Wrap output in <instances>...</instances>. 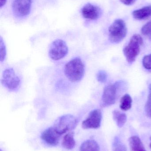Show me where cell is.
Here are the masks:
<instances>
[{
    "instance_id": "obj_1",
    "label": "cell",
    "mask_w": 151,
    "mask_h": 151,
    "mask_svg": "<svg viewBox=\"0 0 151 151\" xmlns=\"http://www.w3.org/2000/svg\"><path fill=\"white\" fill-rule=\"evenodd\" d=\"M64 73L66 78L72 82L82 80L85 73V65L79 57L75 58L65 65Z\"/></svg>"
},
{
    "instance_id": "obj_2",
    "label": "cell",
    "mask_w": 151,
    "mask_h": 151,
    "mask_svg": "<svg viewBox=\"0 0 151 151\" xmlns=\"http://www.w3.org/2000/svg\"><path fill=\"white\" fill-rule=\"evenodd\" d=\"M143 44V40L139 35H133L128 44L123 49V53L129 63H132L135 61L141 50V47Z\"/></svg>"
},
{
    "instance_id": "obj_3",
    "label": "cell",
    "mask_w": 151,
    "mask_h": 151,
    "mask_svg": "<svg viewBox=\"0 0 151 151\" xmlns=\"http://www.w3.org/2000/svg\"><path fill=\"white\" fill-rule=\"evenodd\" d=\"M127 32L125 22L122 19H117L109 27V40L112 43H119L126 36Z\"/></svg>"
},
{
    "instance_id": "obj_4",
    "label": "cell",
    "mask_w": 151,
    "mask_h": 151,
    "mask_svg": "<svg viewBox=\"0 0 151 151\" xmlns=\"http://www.w3.org/2000/svg\"><path fill=\"white\" fill-rule=\"evenodd\" d=\"M78 122V120L73 115L66 114L59 117L56 120L53 127L61 135L74 129Z\"/></svg>"
},
{
    "instance_id": "obj_5",
    "label": "cell",
    "mask_w": 151,
    "mask_h": 151,
    "mask_svg": "<svg viewBox=\"0 0 151 151\" xmlns=\"http://www.w3.org/2000/svg\"><path fill=\"white\" fill-rule=\"evenodd\" d=\"M68 52V48L65 42L58 39L53 41L51 44L49 56L52 60L58 61L64 58Z\"/></svg>"
},
{
    "instance_id": "obj_6",
    "label": "cell",
    "mask_w": 151,
    "mask_h": 151,
    "mask_svg": "<svg viewBox=\"0 0 151 151\" xmlns=\"http://www.w3.org/2000/svg\"><path fill=\"white\" fill-rule=\"evenodd\" d=\"M1 82L8 89L14 91L20 87V80L12 68H8L3 73Z\"/></svg>"
},
{
    "instance_id": "obj_7",
    "label": "cell",
    "mask_w": 151,
    "mask_h": 151,
    "mask_svg": "<svg viewBox=\"0 0 151 151\" xmlns=\"http://www.w3.org/2000/svg\"><path fill=\"white\" fill-rule=\"evenodd\" d=\"M118 83L110 84L105 87L102 98V106L107 107L114 104L116 102Z\"/></svg>"
},
{
    "instance_id": "obj_8",
    "label": "cell",
    "mask_w": 151,
    "mask_h": 151,
    "mask_svg": "<svg viewBox=\"0 0 151 151\" xmlns=\"http://www.w3.org/2000/svg\"><path fill=\"white\" fill-rule=\"evenodd\" d=\"M31 0H14L12 4L13 14L17 17L27 16L31 10Z\"/></svg>"
},
{
    "instance_id": "obj_9",
    "label": "cell",
    "mask_w": 151,
    "mask_h": 151,
    "mask_svg": "<svg viewBox=\"0 0 151 151\" xmlns=\"http://www.w3.org/2000/svg\"><path fill=\"white\" fill-rule=\"evenodd\" d=\"M102 119L101 111L98 109L93 110L90 113L87 118L83 121L82 127L84 129L98 128L101 126Z\"/></svg>"
},
{
    "instance_id": "obj_10",
    "label": "cell",
    "mask_w": 151,
    "mask_h": 151,
    "mask_svg": "<svg viewBox=\"0 0 151 151\" xmlns=\"http://www.w3.org/2000/svg\"><path fill=\"white\" fill-rule=\"evenodd\" d=\"M61 135L57 133L53 127L49 128L44 130L41 135V138L46 143L51 146L58 144Z\"/></svg>"
},
{
    "instance_id": "obj_11",
    "label": "cell",
    "mask_w": 151,
    "mask_h": 151,
    "mask_svg": "<svg viewBox=\"0 0 151 151\" xmlns=\"http://www.w3.org/2000/svg\"><path fill=\"white\" fill-rule=\"evenodd\" d=\"M82 13L85 18L90 20H96L101 15V10L98 6L88 3L82 8Z\"/></svg>"
},
{
    "instance_id": "obj_12",
    "label": "cell",
    "mask_w": 151,
    "mask_h": 151,
    "mask_svg": "<svg viewBox=\"0 0 151 151\" xmlns=\"http://www.w3.org/2000/svg\"><path fill=\"white\" fill-rule=\"evenodd\" d=\"M133 17L137 20H143L151 17V5L145 6L133 12Z\"/></svg>"
},
{
    "instance_id": "obj_13",
    "label": "cell",
    "mask_w": 151,
    "mask_h": 151,
    "mask_svg": "<svg viewBox=\"0 0 151 151\" xmlns=\"http://www.w3.org/2000/svg\"><path fill=\"white\" fill-rule=\"evenodd\" d=\"M129 143L131 151H146L141 139L137 136L130 137Z\"/></svg>"
},
{
    "instance_id": "obj_14",
    "label": "cell",
    "mask_w": 151,
    "mask_h": 151,
    "mask_svg": "<svg viewBox=\"0 0 151 151\" xmlns=\"http://www.w3.org/2000/svg\"><path fill=\"white\" fill-rule=\"evenodd\" d=\"M62 146L67 150H72L75 146V142L74 138V133L70 132L66 134L63 138Z\"/></svg>"
},
{
    "instance_id": "obj_15",
    "label": "cell",
    "mask_w": 151,
    "mask_h": 151,
    "mask_svg": "<svg viewBox=\"0 0 151 151\" xmlns=\"http://www.w3.org/2000/svg\"><path fill=\"white\" fill-rule=\"evenodd\" d=\"M80 151H100L99 145L94 140H87L81 145Z\"/></svg>"
},
{
    "instance_id": "obj_16",
    "label": "cell",
    "mask_w": 151,
    "mask_h": 151,
    "mask_svg": "<svg viewBox=\"0 0 151 151\" xmlns=\"http://www.w3.org/2000/svg\"><path fill=\"white\" fill-rule=\"evenodd\" d=\"M132 99L130 95L125 94L121 97L120 100V107L122 111H127L132 107Z\"/></svg>"
},
{
    "instance_id": "obj_17",
    "label": "cell",
    "mask_w": 151,
    "mask_h": 151,
    "mask_svg": "<svg viewBox=\"0 0 151 151\" xmlns=\"http://www.w3.org/2000/svg\"><path fill=\"white\" fill-rule=\"evenodd\" d=\"M113 119L119 127H123L127 120V116L125 114L119 111H114L113 112Z\"/></svg>"
},
{
    "instance_id": "obj_18",
    "label": "cell",
    "mask_w": 151,
    "mask_h": 151,
    "mask_svg": "<svg viewBox=\"0 0 151 151\" xmlns=\"http://www.w3.org/2000/svg\"><path fill=\"white\" fill-rule=\"evenodd\" d=\"M145 111L147 116L151 118V83L149 86V95L145 104Z\"/></svg>"
},
{
    "instance_id": "obj_19",
    "label": "cell",
    "mask_w": 151,
    "mask_h": 151,
    "mask_svg": "<svg viewBox=\"0 0 151 151\" xmlns=\"http://www.w3.org/2000/svg\"><path fill=\"white\" fill-rule=\"evenodd\" d=\"M141 32L144 36L151 40V20L142 27Z\"/></svg>"
},
{
    "instance_id": "obj_20",
    "label": "cell",
    "mask_w": 151,
    "mask_h": 151,
    "mask_svg": "<svg viewBox=\"0 0 151 151\" xmlns=\"http://www.w3.org/2000/svg\"><path fill=\"white\" fill-rule=\"evenodd\" d=\"M6 56V47L2 38L0 39V61L3 62L5 59Z\"/></svg>"
},
{
    "instance_id": "obj_21",
    "label": "cell",
    "mask_w": 151,
    "mask_h": 151,
    "mask_svg": "<svg viewBox=\"0 0 151 151\" xmlns=\"http://www.w3.org/2000/svg\"><path fill=\"white\" fill-rule=\"evenodd\" d=\"M142 64L145 69L151 70V54L147 55L143 58Z\"/></svg>"
},
{
    "instance_id": "obj_22",
    "label": "cell",
    "mask_w": 151,
    "mask_h": 151,
    "mask_svg": "<svg viewBox=\"0 0 151 151\" xmlns=\"http://www.w3.org/2000/svg\"><path fill=\"white\" fill-rule=\"evenodd\" d=\"M107 74L106 72L104 70H100L97 74V79L100 83H104L107 79Z\"/></svg>"
},
{
    "instance_id": "obj_23",
    "label": "cell",
    "mask_w": 151,
    "mask_h": 151,
    "mask_svg": "<svg viewBox=\"0 0 151 151\" xmlns=\"http://www.w3.org/2000/svg\"><path fill=\"white\" fill-rule=\"evenodd\" d=\"M114 145L115 147L113 149V151H127L125 145L120 142H118Z\"/></svg>"
},
{
    "instance_id": "obj_24",
    "label": "cell",
    "mask_w": 151,
    "mask_h": 151,
    "mask_svg": "<svg viewBox=\"0 0 151 151\" xmlns=\"http://www.w3.org/2000/svg\"><path fill=\"white\" fill-rule=\"evenodd\" d=\"M120 1L125 5H130L134 3L137 0H120Z\"/></svg>"
},
{
    "instance_id": "obj_25",
    "label": "cell",
    "mask_w": 151,
    "mask_h": 151,
    "mask_svg": "<svg viewBox=\"0 0 151 151\" xmlns=\"http://www.w3.org/2000/svg\"><path fill=\"white\" fill-rule=\"evenodd\" d=\"M6 1H7V0H0V6H1V8H2L3 6L5 5Z\"/></svg>"
},
{
    "instance_id": "obj_26",
    "label": "cell",
    "mask_w": 151,
    "mask_h": 151,
    "mask_svg": "<svg viewBox=\"0 0 151 151\" xmlns=\"http://www.w3.org/2000/svg\"><path fill=\"white\" fill-rule=\"evenodd\" d=\"M150 140H151V137L150 138ZM150 148H151V142L150 144Z\"/></svg>"
}]
</instances>
